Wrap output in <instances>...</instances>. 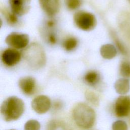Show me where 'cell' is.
I'll use <instances>...</instances> for the list:
<instances>
[{
    "instance_id": "cell-4",
    "label": "cell",
    "mask_w": 130,
    "mask_h": 130,
    "mask_svg": "<svg viewBox=\"0 0 130 130\" xmlns=\"http://www.w3.org/2000/svg\"><path fill=\"white\" fill-rule=\"evenodd\" d=\"M29 40V36L27 34L12 32L7 36L5 42L9 46L20 49L26 47L28 44Z\"/></svg>"
},
{
    "instance_id": "cell-3",
    "label": "cell",
    "mask_w": 130,
    "mask_h": 130,
    "mask_svg": "<svg viewBox=\"0 0 130 130\" xmlns=\"http://www.w3.org/2000/svg\"><path fill=\"white\" fill-rule=\"evenodd\" d=\"M74 21L78 27L85 31L92 30L96 25L94 15L84 11L76 12L74 16Z\"/></svg>"
},
{
    "instance_id": "cell-21",
    "label": "cell",
    "mask_w": 130,
    "mask_h": 130,
    "mask_svg": "<svg viewBox=\"0 0 130 130\" xmlns=\"http://www.w3.org/2000/svg\"><path fill=\"white\" fill-rule=\"evenodd\" d=\"M6 18L8 20V21L11 24H14L17 22V15L13 13H8V14H7Z\"/></svg>"
},
{
    "instance_id": "cell-12",
    "label": "cell",
    "mask_w": 130,
    "mask_h": 130,
    "mask_svg": "<svg viewBox=\"0 0 130 130\" xmlns=\"http://www.w3.org/2000/svg\"><path fill=\"white\" fill-rule=\"evenodd\" d=\"M100 53L103 58L110 59L116 56L117 51L116 48L113 45L107 44L101 47L100 49Z\"/></svg>"
},
{
    "instance_id": "cell-25",
    "label": "cell",
    "mask_w": 130,
    "mask_h": 130,
    "mask_svg": "<svg viewBox=\"0 0 130 130\" xmlns=\"http://www.w3.org/2000/svg\"><path fill=\"white\" fill-rule=\"evenodd\" d=\"M128 1L129 2V3H130V0H128Z\"/></svg>"
},
{
    "instance_id": "cell-19",
    "label": "cell",
    "mask_w": 130,
    "mask_h": 130,
    "mask_svg": "<svg viewBox=\"0 0 130 130\" xmlns=\"http://www.w3.org/2000/svg\"><path fill=\"white\" fill-rule=\"evenodd\" d=\"M85 97L88 101L94 105H96L98 103V98L95 94L91 91H86L85 93Z\"/></svg>"
},
{
    "instance_id": "cell-24",
    "label": "cell",
    "mask_w": 130,
    "mask_h": 130,
    "mask_svg": "<svg viewBox=\"0 0 130 130\" xmlns=\"http://www.w3.org/2000/svg\"><path fill=\"white\" fill-rule=\"evenodd\" d=\"M9 130H16V129H9Z\"/></svg>"
},
{
    "instance_id": "cell-6",
    "label": "cell",
    "mask_w": 130,
    "mask_h": 130,
    "mask_svg": "<svg viewBox=\"0 0 130 130\" xmlns=\"http://www.w3.org/2000/svg\"><path fill=\"white\" fill-rule=\"evenodd\" d=\"M12 12L17 16H22L29 11L31 0H9Z\"/></svg>"
},
{
    "instance_id": "cell-14",
    "label": "cell",
    "mask_w": 130,
    "mask_h": 130,
    "mask_svg": "<svg viewBox=\"0 0 130 130\" xmlns=\"http://www.w3.org/2000/svg\"><path fill=\"white\" fill-rule=\"evenodd\" d=\"M77 45V41L74 38H68L63 43V47L67 51H71L74 49Z\"/></svg>"
},
{
    "instance_id": "cell-13",
    "label": "cell",
    "mask_w": 130,
    "mask_h": 130,
    "mask_svg": "<svg viewBox=\"0 0 130 130\" xmlns=\"http://www.w3.org/2000/svg\"><path fill=\"white\" fill-rule=\"evenodd\" d=\"M85 81L90 85H94L98 83L100 79L99 75L97 72L91 71L87 72L84 76Z\"/></svg>"
},
{
    "instance_id": "cell-16",
    "label": "cell",
    "mask_w": 130,
    "mask_h": 130,
    "mask_svg": "<svg viewBox=\"0 0 130 130\" xmlns=\"http://www.w3.org/2000/svg\"><path fill=\"white\" fill-rule=\"evenodd\" d=\"M120 73L124 77H130V63L127 62H123L120 67Z\"/></svg>"
},
{
    "instance_id": "cell-17",
    "label": "cell",
    "mask_w": 130,
    "mask_h": 130,
    "mask_svg": "<svg viewBox=\"0 0 130 130\" xmlns=\"http://www.w3.org/2000/svg\"><path fill=\"white\" fill-rule=\"evenodd\" d=\"M112 130H128L126 123L122 120H117L112 124Z\"/></svg>"
},
{
    "instance_id": "cell-23",
    "label": "cell",
    "mask_w": 130,
    "mask_h": 130,
    "mask_svg": "<svg viewBox=\"0 0 130 130\" xmlns=\"http://www.w3.org/2000/svg\"><path fill=\"white\" fill-rule=\"evenodd\" d=\"M48 40H49V41L52 44H54L56 42V38L55 36L53 35V34H50L49 35Z\"/></svg>"
},
{
    "instance_id": "cell-11",
    "label": "cell",
    "mask_w": 130,
    "mask_h": 130,
    "mask_svg": "<svg viewBox=\"0 0 130 130\" xmlns=\"http://www.w3.org/2000/svg\"><path fill=\"white\" fill-rule=\"evenodd\" d=\"M114 88L116 91L120 94L127 93L130 89L129 81L125 78L117 80L114 84Z\"/></svg>"
},
{
    "instance_id": "cell-5",
    "label": "cell",
    "mask_w": 130,
    "mask_h": 130,
    "mask_svg": "<svg viewBox=\"0 0 130 130\" xmlns=\"http://www.w3.org/2000/svg\"><path fill=\"white\" fill-rule=\"evenodd\" d=\"M51 102L50 99L46 95H39L32 101L31 107L38 114H44L50 109Z\"/></svg>"
},
{
    "instance_id": "cell-18",
    "label": "cell",
    "mask_w": 130,
    "mask_h": 130,
    "mask_svg": "<svg viewBox=\"0 0 130 130\" xmlns=\"http://www.w3.org/2000/svg\"><path fill=\"white\" fill-rule=\"evenodd\" d=\"M65 3L67 7L71 10H75L78 8L81 4V0H65Z\"/></svg>"
},
{
    "instance_id": "cell-10",
    "label": "cell",
    "mask_w": 130,
    "mask_h": 130,
    "mask_svg": "<svg viewBox=\"0 0 130 130\" xmlns=\"http://www.w3.org/2000/svg\"><path fill=\"white\" fill-rule=\"evenodd\" d=\"M19 86L25 94L30 95L33 94L36 87V81L31 77H25L19 81Z\"/></svg>"
},
{
    "instance_id": "cell-7",
    "label": "cell",
    "mask_w": 130,
    "mask_h": 130,
    "mask_svg": "<svg viewBox=\"0 0 130 130\" xmlns=\"http://www.w3.org/2000/svg\"><path fill=\"white\" fill-rule=\"evenodd\" d=\"M115 111L118 116L127 115L130 112V99L127 96L119 97L115 102Z\"/></svg>"
},
{
    "instance_id": "cell-2",
    "label": "cell",
    "mask_w": 130,
    "mask_h": 130,
    "mask_svg": "<svg viewBox=\"0 0 130 130\" xmlns=\"http://www.w3.org/2000/svg\"><path fill=\"white\" fill-rule=\"evenodd\" d=\"M73 116L76 123L80 127L84 129L91 128L95 120L94 111L84 103H79L75 107Z\"/></svg>"
},
{
    "instance_id": "cell-15",
    "label": "cell",
    "mask_w": 130,
    "mask_h": 130,
    "mask_svg": "<svg viewBox=\"0 0 130 130\" xmlns=\"http://www.w3.org/2000/svg\"><path fill=\"white\" fill-rule=\"evenodd\" d=\"M40 124L36 120H29L24 125V130H40Z\"/></svg>"
},
{
    "instance_id": "cell-1",
    "label": "cell",
    "mask_w": 130,
    "mask_h": 130,
    "mask_svg": "<svg viewBox=\"0 0 130 130\" xmlns=\"http://www.w3.org/2000/svg\"><path fill=\"white\" fill-rule=\"evenodd\" d=\"M24 104L23 101L16 96H10L2 104L1 114L6 121L16 120L23 114Z\"/></svg>"
},
{
    "instance_id": "cell-20",
    "label": "cell",
    "mask_w": 130,
    "mask_h": 130,
    "mask_svg": "<svg viewBox=\"0 0 130 130\" xmlns=\"http://www.w3.org/2000/svg\"><path fill=\"white\" fill-rule=\"evenodd\" d=\"M122 27L123 31L126 33V36L130 41V17H126V20L122 23Z\"/></svg>"
},
{
    "instance_id": "cell-8",
    "label": "cell",
    "mask_w": 130,
    "mask_h": 130,
    "mask_svg": "<svg viewBox=\"0 0 130 130\" xmlns=\"http://www.w3.org/2000/svg\"><path fill=\"white\" fill-rule=\"evenodd\" d=\"M21 54L14 49H6L2 54L3 62L8 66H13L17 64L20 60Z\"/></svg>"
},
{
    "instance_id": "cell-9",
    "label": "cell",
    "mask_w": 130,
    "mask_h": 130,
    "mask_svg": "<svg viewBox=\"0 0 130 130\" xmlns=\"http://www.w3.org/2000/svg\"><path fill=\"white\" fill-rule=\"evenodd\" d=\"M42 9L49 15L57 14L60 7V0H39Z\"/></svg>"
},
{
    "instance_id": "cell-22",
    "label": "cell",
    "mask_w": 130,
    "mask_h": 130,
    "mask_svg": "<svg viewBox=\"0 0 130 130\" xmlns=\"http://www.w3.org/2000/svg\"><path fill=\"white\" fill-rule=\"evenodd\" d=\"M115 44L117 45V48L119 50V51L123 54H127V52L124 46L122 45V44L117 39L115 40Z\"/></svg>"
}]
</instances>
